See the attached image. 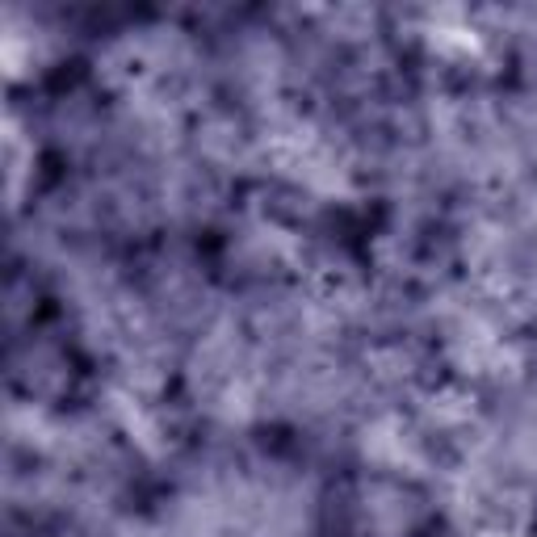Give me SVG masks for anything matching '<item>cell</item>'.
I'll return each instance as SVG.
<instances>
[{"label":"cell","mask_w":537,"mask_h":537,"mask_svg":"<svg viewBox=\"0 0 537 537\" xmlns=\"http://www.w3.org/2000/svg\"><path fill=\"white\" fill-rule=\"evenodd\" d=\"M399 500H403V491L395 487V500H391V504H399ZM362 512H365V521H370V525H382V508L370 504V495H362ZM391 512H395V517H391V525H395V529H411V517H416V512H411L408 504L391 508Z\"/></svg>","instance_id":"6da1fadb"}]
</instances>
